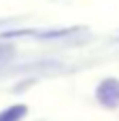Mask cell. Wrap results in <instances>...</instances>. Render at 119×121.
I'll list each match as a JSON object with an SVG mask.
<instances>
[{
    "label": "cell",
    "mask_w": 119,
    "mask_h": 121,
    "mask_svg": "<svg viewBox=\"0 0 119 121\" xmlns=\"http://www.w3.org/2000/svg\"><path fill=\"white\" fill-rule=\"evenodd\" d=\"M98 100L100 104H104L106 108H115L119 104V81L109 79L98 87Z\"/></svg>",
    "instance_id": "obj_1"
},
{
    "label": "cell",
    "mask_w": 119,
    "mask_h": 121,
    "mask_svg": "<svg viewBox=\"0 0 119 121\" xmlns=\"http://www.w3.org/2000/svg\"><path fill=\"white\" fill-rule=\"evenodd\" d=\"M26 115V106L23 104H17V106H11L6 111L0 113V121H19Z\"/></svg>",
    "instance_id": "obj_2"
},
{
    "label": "cell",
    "mask_w": 119,
    "mask_h": 121,
    "mask_svg": "<svg viewBox=\"0 0 119 121\" xmlns=\"http://www.w3.org/2000/svg\"><path fill=\"white\" fill-rule=\"evenodd\" d=\"M0 55H2V49H0Z\"/></svg>",
    "instance_id": "obj_3"
}]
</instances>
